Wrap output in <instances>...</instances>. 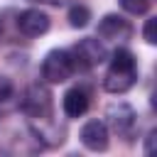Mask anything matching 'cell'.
<instances>
[{
	"instance_id": "cell-1",
	"label": "cell",
	"mask_w": 157,
	"mask_h": 157,
	"mask_svg": "<svg viewBox=\"0 0 157 157\" xmlns=\"http://www.w3.org/2000/svg\"><path fill=\"white\" fill-rule=\"evenodd\" d=\"M135 81H137V64L132 52L125 47L115 49L110 56V66L103 76V88L108 93H125L135 86Z\"/></svg>"
},
{
	"instance_id": "cell-2",
	"label": "cell",
	"mask_w": 157,
	"mask_h": 157,
	"mask_svg": "<svg viewBox=\"0 0 157 157\" xmlns=\"http://www.w3.org/2000/svg\"><path fill=\"white\" fill-rule=\"evenodd\" d=\"M20 108L29 120L52 115V91H49V86L47 83H29L22 93Z\"/></svg>"
},
{
	"instance_id": "cell-3",
	"label": "cell",
	"mask_w": 157,
	"mask_h": 157,
	"mask_svg": "<svg viewBox=\"0 0 157 157\" xmlns=\"http://www.w3.org/2000/svg\"><path fill=\"white\" fill-rule=\"evenodd\" d=\"M74 59L66 49H52L42 61V78L47 83H64L74 74Z\"/></svg>"
},
{
	"instance_id": "cell-4",
	"label": "cell",
	"mask_w": 157,
	"mask_h": 157,
	"mask_svg": "<svg viewBox=\"0 0 157 157\" xmlns=\"http://www.w3.org/2000/svg\"><path fill=\"white\" fill-rule=\"evenodd\" d=\"M71 59H74V69H93V66H98L108 59V49L101 39L86 37L78 44H74Z\"/></svg>"
},
{
	"instance_id": "cell-5",
	"label": "cell",
	"mask_w": 157,
	"mask_h": 157,
	"mask_svg": "<svg viewBox=\"0 0 157 157\" xmlns=\"http://www.w3.org/2000/svg\"><path fill=\"white\" fill-rule=\"evenodd\" d=\"M135 123H137V115H135V108H132L130 103L115 101V103H110V105L105 108V125H108L113 132L128 137V135L132 132Z\"/></svg>"
},
{
	"instance_id": "cell-6",
	"label": "cell",
	"mask_w": 157,
	"mask_h": 157,
	"mask_svg": "<svg viewBox=\"0 0 157 157\" xmlns=\"http://www.w3.org/2000/svg\"><path fill=\"white\" fill-rule=\"evenodd\" d=\"M49 15L37 10V7H29V10H22L17 15V29L25 34V37H39L49 29Z\"/></svg>"
},
{
	"instance_id": "cell-7",
	"label": "cell",
	"mask_w": 157,
	"mask_h": 157,
	"mask_svg": "<svg viewBox=\"0 0 157 157\" xmlns=\"http://www.w3.org/2000/svg\"><path fill=\"white\" fill-rule=\"evenodd\" d=\"M78 137H81V145H83L86 150H91V152H103V150L108 147V125H105L103 120H88V123H83Z\"/></svg>"
},
{
	"instance_id": "cell-8",
	"label": "cell",
	"mask_w": 157,
	"mask_h": 157,
	"mask_svg": "<svg viewBox=\"0 0 157 157\" xmlns=\"http://www.w3.org/2000/svg\"><path fill=\"white\" fill-rule=\"evenodd\" d=\"M98 34H101L103 39H113V42L128 39V37L132 34V25H130L125 17H120V15H105V17L98 22Z\"/></svg>"
},
{
	"instance_id": "cell-9",
	"label": "cell",
	"mask_w": 157,
	"mask_h": 157,
	"mask_svg": "<svg viewBox=\"0 0 157 157\" xmlns=\"http://www.w3.org/2000/svg\"><path fill=\"white\" fill-rule=\"evenodd\" d=\"M49 118H52V115L29 120V130H32V135H34L42 145H47V147H59V145L64 142V137H61V130H59Z\"/></svg>"
},
{
	"instance_id": "cell-10",
	"label": "cell",
	"mask_w": 157,
	"mask_h": 157,
	"mask_svg": "<svg viewBox=\"0 0 157 157\" xmlns=\"http://www.w3.org/2000/svg\"><path fill=\"white\" fill-rule=\"evenodd\" d=\"M61 105H64V113H66L69 118H81V115L88 110V91H86L83 86L69 88V91L64 93Z\"/></svg>"
},
{
	"instance_id": "cell-11",
	"label": "cell",
	"mask_w": 157,
	"mask_h": 157,
	"mask_svg": "<svg viewBox=\"0 0 157 157\" xmlns=\"http://www.w3.org/2000/svg\"><path fill=\"white\" fill-rule=\"evenodd\" d=\"M88 20H91V10H88L86 5H71V7H69V25H71L74 29L86 27Z\"/></svg>"
},
{
	"instance_id": "cell-12",
	"label": "cell",
	"mask_w": 157,
	"mask_h": 157,
	"mask_svg": "<svg viewBox=\"0 0 157 157\" xmlns=\"http://www.w3.org/2000/svg\"><path fill=\"white\" fill-rule=\"evenodd\" d=\"M120 7L130 15H145L150 10V0H120Z\"/></svg>"
},
{
	"instance_id": "cell-13",
	"label": "cell",
	"mask_w": 157,
	"mask_h": 157,
	"mask_svg": "<svg viewBox=\"0 0 157 157\" xmlns=\"http://www.w3.org/2000/svg\"><path fill=\"white\" fill-rule=\"evenodd\" d=\"M155 27H157V20H155V17H147V20H145V27H142V37H145L147 44H155V42H157Z\"/></svg>"
},
{
	"instance_id": "cell-14",
	"label": "cell",
	"mask_w": 157,
	"mask_h": 157,
	"mask_svg": "<svg viewBox=\"0 0 157 157\" xmlns=\"http://www.w3.org/2000/svg\"><path fill=\"white\" fill-rule=\"evenodd\" d=\"M12 93H15L12 81H10L7 76H0V103H5L7 98H12Z\"/></svg>"
},
{
	"instance_id": "cell-15",
	"label": "cell",
	"mask_w": 157,
	"mask_h": 157,
	"mask_svg": "<svg viewBox=\"0 0 157 157\" xmlns=\"http://www.w3.org/2000/svg\"><path fill=\"white\" fill-rule=\"evenodd\" d=\"M155 137H157V130H150L147 137H145V155H152L155 152Z\"/></svg>"
},
{
	"instance_id": "cell-16",
	"label": "cell",
	"mask_w": 157,
	"mask_h": 157,
	"mask_svg": "<svg viewBox=\"0 0 157 157\" xmlns=\"http://www.w3.org/2000/svg\"><path fill=\"white\" fill-rule=\"evenodd\" d=\"M29 2H54V0H29Z\"/></svg>"
}]
</instances>
